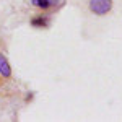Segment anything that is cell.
Returning <instances> with one entry per match:
<instances>
[{"label": "cell", "mask_w": 122, "mask_h": 122, "mask_svg": "<svg viewBox=\"0 0 122 122\" xmlns=\"http://www.w3.org/2000/svg\"><path fill=\"white\" fill-rule=\"evenodd\" d=\"M112 7V2L111 0H91L90 2V8L91 11H94L96 15H104L107 13Z\"/></svg>", "instance_id": "1"}, {"label": "cell", "mask_w": 122, "mask_h": 122, "mask_svg": "<svg viewBox=\"0 0 122 122\" xmlns=\"http://www.w3.org/2000/svg\"><path fill=\"white\" fill-rule=\"evenodd\" d=\"M0 73L5 76V78H8L10 75H11V70H10L8 67V62H7V59L0 54Z\"/></svg>", "instance_id": "2"}, {"label": "cell", "mask_w": 122, "mask_h": 122, "mask_svg": "<svg viewBox=\"0 0 122 122\" xmlns=\"http://www.w3.org/2000/svg\"><path fill=\"white\" fill-rule=\"evenodd\" d=\"M56 0H33V3L34 5H38V7H42V8H47L49 5H52Z\"/></svg>", "instance_id": "3"}, {"label": "cell", "mask_w": 122, "mask_h": 122, "mask_svg": "<svg viewBox=\"0 0 122 122\" xmlns=\"http://www.w3.org/2000/svg\"><path fill=\"white\" fill-rule=\"evenodd\" d=\"M31 23H33V26H46L47 25V21L44 18H34Z\"/></svg>", "instance_id": "4"}]
</instances>
